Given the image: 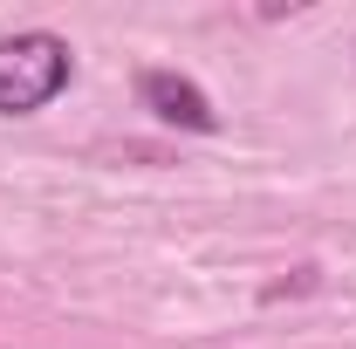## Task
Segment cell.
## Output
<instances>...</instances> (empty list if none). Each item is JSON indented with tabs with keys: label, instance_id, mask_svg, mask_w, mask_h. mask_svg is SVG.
Masks as SVG:
<instances>
[{
	"label": "cell",
	"instance_id": "6da1fadb",
	"mask_svg": "<svg viewBox=\"0 0 356 349\" xmlns=\"http://www.w3.org/2000/svg\"><path fill=\"white\" fill-rule=\"evenodd\" d=\"M76 76V48L55 28H21L0 42V117H35L48 110Z\"/></svg>",
	"mask_w": 356,
	"mask_h": 349
},
{
	"label": "cell",
	"instance_id": "7a4b0ae2",
	"mask_svg": "<svg viewBox=\"0 0 356 349\" xmlns=\"http://www.w3.org/2000/svg\"><path fill=\"white\" fill-rule=\"evenodd\" d=\"M137 103L158 124H172V131H220V110L206 103V89L192 76H178V69H144L137 76Z\"/></svg>",
	"mask_w": 356,
	"mask_h": 349
}]
</instances>
